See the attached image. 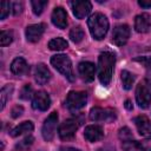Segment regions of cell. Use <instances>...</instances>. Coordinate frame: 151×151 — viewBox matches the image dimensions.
<instances>
[{
  "label": "cell",
  "instance_id": "1",
  "mask_svg": "<svg viewBox=\"0 0 151 151\" xmlns=\"http://www.w3.org/2000/svg\"><path fill=\"white\" fill-rule=\"evenodd\" d=\"M116 57L112 52H103L98 58V78L104 86H107L112 79Z\"/></svg>",
  "mask_w": 151,
  "mask_h": 151
},
{
  "label": "cell",
  "instance_id": "2",
  "mask_svg": "<svg viewBox=\"0 0 151 151\" xmlns=\"http://www.w3.org/2000/svg\"><path fill=\"white\" fill-rule=\"evenodd\" d=\"M87 25L91 35L96 40H101L109 31V20L101 13H94L93 15H91L87 21Z\"/></svg>",
  "mask_w": 151,
  "mask_h": 151
},
{
  "label": "cell",
  "instance_id": "3",
  "mask_svg": "<svg viewBox=\"0 0 151 151\" xmlns=\"http://www.w3.org/2000/svg\"><path fill=\"white\" fill-rule=\"evenodd\" d=\"M136 100L139 107L147 109L151 104V77L145 78L142 83L137 85L136 88Z\"/></svg>",
  "mask_w": 151,
  "mask_h": 151
},
{
  "label": "cell",
  "instance_id": "4",
  "mask_svg": "<svg viewBox=\"0 0 151 151\" xmlns=\"http://www.w3.org/2000/svg\"><path fill=\"white\" fill-rule=\"evenodd\" d=\"M51 64L57 68L61 74H64L70 81L74 80V74L72 70V63L70 58L65 54H57L51 58Z\"/></svg>",
  "mask_w": 151,
  "mask_h": 151
},
{
  "label": "cell",
  "instance_id": "5",
  "mask_svg": "<svg viewBox=\"0 0 151 151\" xmlns=\"http://www.w3.org/2000/svg\"><path fill=\"white\" fill-rule=\"evenodd\" d=\"M87 101V94L83 91H71L66 97V106L71 111L80 110L86 105Z\"/></svg>",
  "mask_w": 151,
  "mask_h": 151
},
{
  "label": "cell",
  "instance_id": "6",
  "mask_svg": "<svg viewBox=\"0 0 151 151\" xmlns=\"http://www.w3.org/2000/svg\"><path fill=\"white\" fill-rule=\"evenodd\" d=\"M117 118V113L113 109L110 107H93L90 111V119L92 122H106V123H111L113 120H116Z\"/></svg>",
  "mask_w": 151,
  "mask_h": 151
},
{
  "label": "cell",
  "instance_id": "7",
  "mask_svg": "<svg viewBox=\"0 0 151 151\" xmlns=\"http://www.w3.org/2000/svg\"><path fill=\"white\" fill-rule=\"evenodd\" d=\"M78 126H79V123L74 118H70V119L65 120L59 126V131H58L59 137L63 140H70V139H72L74 137V134H76V131L78 130Z\"/></svg>",
  "mask_w": 151,
  "mask_h": 151
},
{
  "label": "cell",
  "instance_id": "8",
  "mask_svg": "<svg viewBox=\"0 0 151 151\" xmlns=\"http://www.w3.org/2000/svg\"><path fill=\"white\" fill-rule=\"evenodd\" d=\"M124 151H151V137L143 140H127L122 143Z\"/></svg>",
  "mask_w": 151,
  "mask_h": 151
},
{
  "label": "cell",
  "instance_id": "9",
  "mask_svg": "<svg viewBox=\"0 0 151 151\" xmlns=\"http://www.w3.org/2000/svg\"><path fill=\"white\" fill-rule=\"evenodd\" d=\"M130 38V27L125 24H120L117 25L113 28V33H112V41L113 44H116L117 46H123L127 42Z\"/></svg>",
  "mask_w": 151,
  "mask_h": 151
},
{
  "label": "cell",
  "instance_id": "10",
  "mask_svg": "<svg viewBox=\"0 0 151 151\" xmlns=\"http://www.w3.org/2000/svg\"><path fill=\"white\" fill-rule=\"evenodd\" d=\"M57 123H58V113L52 112L46 118V120L42 125V137L45 140H47V142L52 140V138L54 137V133H55Z\"/></svg>",
  "mask_w": 151,
  "mask_h": 151
},
{
  "label": "cell",
  "instance_id": "11",
  "mask_svg": "<svg viewBox=\"0 0 151 151\" xmlns=\"http://www.w3.org/2000/svg\"><path fill=\"white\" fill-rule=\"evenodd\" d=\"M50 104H51V99H50V96L46 92L39 91V92L34 93L33 99H32L33 109L39 110V111H46L50 107Z\"/></svg>",
  "mask_w": 151,
  "mask_h": 151
},
{
  "label": "cell",
  "instance_id": "12",
  "mask_svg": "<svg viewBox=\"0 0 151 151\" xmlns=\"http://www.w3.org/2000/svg\"><path fill=\"white\" fill-rule=\"evenodd\" d=\"M78 72L81 77V79L86 83H90L94 79V73H96V66L94 64L90 61H81L78 65Z\"/></svg>",
  "mask_w": 151,
  "mask_h": 151
},
{
  "label": "cell",
  "instance_id": "13",
  "mask_svg": "<svg viewBox=\"0 0 151 151\" xmlns=\"http://www.w3.org/2000/svg\"><path fill=\"white\" fill-rule=\"evenodd\" d=\"M71 6L73 9V14L78 19H84L92 9V5L90 1H72Z\"/></svg>",
  "mask_w": 151,
  "mask_h": 151
},
{
  "label": "cell",
  "instance_id": "14",
  "mask_svg": "<svg viewBox=\"0 0 151 151\" xmlns=\"http://www.w3.org/2000/svg\"><path fill=\"white\" fill-rule=\"evenodd\" d=\"M134 28L139 33H146L151 28V15L147 13L138 14L134 19Z\"/></svg>",
  "mask_w": 151,
  "mask_h": 151
},
{
  "label": "cell",
  "instance_id": "15",
  "mask_svg": "<svg viewBox=\"0 0 151 151\" xmlns=\"http://www.w3.org/2000/svg\"><path fill=\"white\" fill-rule=\"evenodd\" d=\"M44 31H45V25L44 24L29 25L26 28V39L29 42H35L41 38Z\"/></svg>",
  "mask_w": 151,
  "mask_h": 151
},
{
  "label": "cell",
  "instance_id": "16",
  "mask_svg": "<svg viewBox=\"0 0 151 151\" xmlns=\"http://www.w3.org/2000/svg\"><path fill=\"white\" fill-rule=\"evenodd\" d=\"M52 22L58 28H66L67 26V14L63 7H55L52 13Z\"/></svg>",
  "mask_w": 151,
  "mask_h": 151
},
{
  "label": "cell",
  "instance_id": "17",
  "mask_svg": "<svg viewBox=\"0 0 151 151\" xmlns=\"http://www.w3.org/2000/svg\"><path fill=\"white\" fill-rule=\"evenodd\" d=\"M84 136L88 142H97L104 137V131L99 125H88L85 129Z\"/></svg>",
  "mask_w": 151,
  "mask_h": 151
},
{
  "label": "cell",
  "instance_id": "18",
  "mask_svg": "<svg viewBox=\"0 0 151 151\" xmlns=\"http://www.w3.org/2000/svg\"><path fill=\"white\" fill-rule=\"evenodd\" d=\"M134 124L137 126V130L139 132V134L142 136H147L151 134V122L149 120V118L144 114H140L138 117L134 118Z\"/></svg>",
  "mask_w": 151,
  "mask_h": 151
},
{
  "label": "cell",
  "instance_id": "19",
  "mask_svg": "<svg viewBox=\"0 0 151 151\" xmlns=\"http://www.w3.org/2000/svg\"><path fill=\"white\" fill-rule=\"evenodd\" d=\"M34 78H35V81L39 85L46 84L51 78V73H50V70L47 68V66L44 65V64H38L37 67H35Z\"/></svg>",
  "mask_w": 151,
  "mask_h": 151
},
{
  "label": "cell",
  "instance_id": "20",
  "mask_svg": "<svg viewBox=\"0 0 151 151\" xmlns=\"http://www.w3.org/2000/svg\"><path fill=\"white\" fill-rule=\"evenodd\" d=\"M11 71L15 76L26 74L28 71V65L24 58H15L11 64Z\"/></svg>",
  "mask_w": 151,
  "mask_h": 151
},
{
  "label": "cell",
  "instance_id": "21",
  "mask_svg": "<svg viewBox=\"0 0 151 151\" xmlns=\"http://www.w3.org/2000/svg\"><path fill=\"white\" fill-rule=\"evenodd\" d=\"M33 123L32 122H22L21 124H19L18 126H15L12 131H11V136L12 137H18L22 133H26V132H31L33 131Z\"/></svg>",
  "mask_w": 151,
  "mask_h": 151
},
{
  "label": "cell",
  "instance_id": "22",
  "mask_svg": "<svg viewBox=\"0 0 151 151\" xmlns=\"http://www.w3.org/2000/svg\"><path fill=\"white\" fill-rule=\"evenodd\" d=\"M120 78H122V83H123V87L125 90H130L134 83V76L126 71V70H123L122 73H120Z\"/></svg>",
  "mask_w": 151,
  "mask_h": 151
},
{
  "label": "cell",
  "instance_id": "23",
  "mask_svg": "<svg viewBox=\"0 0 151 151\" xmlns=\"http://www.w3.org/2000/svg\"><path fill=\"white\" fill-rule=\"evenodd\" d=\"M48 47L52 51H63L67 47V41L63 38H54V39L50 40Z\"/></svg>",
  "mask_w": 151,
  "mask_h": 151
},
{
  "label": "cell",
  "instance_id": "24",
  "mask_svg": "<svg viewBox=\"0 0 151 151\" xmlns=\"http://www.w3.org/2000/svg\"><path fill=\"white\" fill-rule=\"evenodd\" d=\"M12 91H13V85H11V84H7V85H5V86L1 88V92H0V98H1V106H0V109H1V110H4V107H5L6 103H7V100H8L9 97H11Z\"/></svg>",
  "mask_w": 151,
  "mask_h": 151
},
{
  "label": "cell",
  "instance_id": "25",
  "mask_svg": "<svg viewBox=\"0 0 151 151\" xmlns=\"http://www.w3.org/2000/svg\"><path fill=\"white\" fill-rule=\"evenodd\" d=\"M70 38H71V40H72L73 42H76V44L80 42V41L83 40V38H84V31H83V28H81L80 26L73 27V28L70 31Z\"/></svg>",
  "mask_w": 151,
  "mask_h": 151
},
{
  "label": "cell",
  "instance_id": "26",
  "mask_svg": "<svg viewBox=\"0 0 151 151\" xmlns=\"http://www.w3.org/2000/svg\"><path fill=\"white\" fill-rule=\"evenodd\" d=\"M33 137L32 136H28V137H26V138H24L21 142H19L17 145H15V147H14V150L15 151H25V150H27L32 144H33Z\"/></svg>",
  "mask_w": 151,
  "mask_h": 151
},
{
  "label": "cell",
  "instance_id": "27",
  "mask_svg": "<svg viewBox=\"0 0 151 151\" xmlns=\"http://www.w3.org/2000/svg\"><path fill=\"white\" fill-rule=\"evenodd\" d=\"M31 5H32L33 13H34L35 15H40V14L42 13L45 6L47 5V0H44V1H41V0H35V1H32Z\"/></svg>",
  "mask_w": 151,
  "mask_h": 151
},
{
  "label": "cell",
  "instance_id": "28",
  "mask_svg": "<svg viewBox=\"0 0 151 151\" xmlns=\"http://www.w3.org/2000/svg\"><path fill=\"white\" fill-rule=\"evenodd\" d=\"M13 40V34L11 31H1L0 33V45L1 46H7L12 42Z\"/></svg>",
  "mask_w": 151,
  "mask_h": 151
},
{
  "label": "cell",
  "instance_id": "29",
  "mask_svg": "<svg viewBox=\"0 0 151 151\" xmlns=\"http://www.w3.org/2000/svg\"><path fill=\"white\" fill-rule=\"evenodd\" d=\"M118 137L120 140L123 142H127V140H131L132 139V133H131V130L129 127H122L118 132Z\"/></svg>",
  "mask_w": 151,
  "mask_h": 151
},
{
  "label": "cell",
  "instance_id": "30",
  "mask_svg": "<svg viewBox=\"0 0 151 151\" xmlns=\"http://www.w3.org/2000/svg\"><path fill=\"white\" fill-rule=\"evenodd\" d=\"M12 9H11V4L9 2H1L0 4V19L1 20H4L8 14H9V12H11Z\"/></svg>",
  "mask_w": 151,
  "mask_h": 151
},
{
  "label": "cell",
  "instance_id": "31",
  "mask_svg": "<svg viewBox=\"0 0 151 151\" xmlns=\"http://www.w3.org/2000/svg\"><path fill=\"white\" fill-rule=\"evenodd\" d=\"M33 94V90L31 85H25L20 91V98L21 99H29Z\"/></svg>",
  "mask_w": 151,
  "mask_h": 151
},
{
  "label": "cell",
  "instance_id": "32",
  "mask_svg": "<svg viewBox=\"0 0 151 151\" xmlns=\"http://www.w3.org/2000/svg\"><path fill=\"white\" fill-rule=\"evenodd\" d=\"M22 8H24L22 2L15 1V2H12V4H11V9H12L13 14H15V15H17V14H19V13H21Z\"/></svg>",
  "mask_w": 151,
  "mask_h": 151
},
{
  "label": "cell",
  "instance_id": "33",
  "mask_svg": "<svg viewBox=\"0 0 151 151\" xmlns=\"http://www.w3.org/2000/svg\"><path fill=\"white\" fill-rule=\"evenodd\" d=\"M134 60L142 63L145 67L151 68V57H138V58H136Z\"/></svg>",
  "mask_w": 151,
  "mask_h": 151
},
{
  "label": "cell",
  "instance_id": "34",
  "mask_svg": "<svg viewBox=\"0 0 151 151\" xmlns=\"http://www.w3.org/2000/svg\"><path fill=\"white\" fill-rule=\"evenodd\" d=\"M22 112H24V107H22V106L17 105V106H14V107L12 109L11 114H12V117H13V118H18V117H20V116L22 114Z\"/></svg>",
  "mask_w": 151,
  "mask_h": 151
},
{
  "label": "cell",
  "instance_id": "35",
  "mask_svg": "<svg viewBox=\"0 0 151 151\" xmlns=\"http://www.w3.org/2000/svg\"><path fill=\"white\" fill-rule=\"evenodd\" d=\"M138 4H139V6H142V7H144V8H149V7H151V0H140V1H138Z\"/></svg>",
  "mask_w": 151,
  "mask_h": 151
},
{
  "label": "cell",
  "instance_id": "36",
  "mask_svg": "<svg viewBox=\"0 0 151 151\" xmlns=\"http://www.w3.org/2000/svg\"><path fill=\"white\" fill-rule=\"evenodd\" d=\"M59 151H80V150H78L76 147H71V146H63L59 149Z\"/></svg>",
  "mask_w": 151,
  "mask_h": 151
},
{
  "label": "cell",
  "instance_id": "37",
  "mask_svg": "<svg viewBox=\"0 0 151 151\" xmlns=\"http://www.w3.org/2000/svg\"><path fill=\"white\" fill-rule=\"evenodd\" d=\"M125 107H126L127 110H131V109H132V105H131V101H130V100H126V101H125Z\"/></svg>",
  "mask_w": 151,
  "mask_h": 151
},
{
  "label": "cell",
  "instance_id": "38",
  "mask_svg": "<svg viewBox=\"0 0 151 151\" xmlns=\"http://www.w3.org/2000/svg\"><path fill=\"white\" fill-rule=\"evenodd\" d=\"M98 151H116V150L112 149V147H101V149H99Z\"/></svg>",
  "mask_w": 151,
  "mask_h": 151
}]
</instances>
